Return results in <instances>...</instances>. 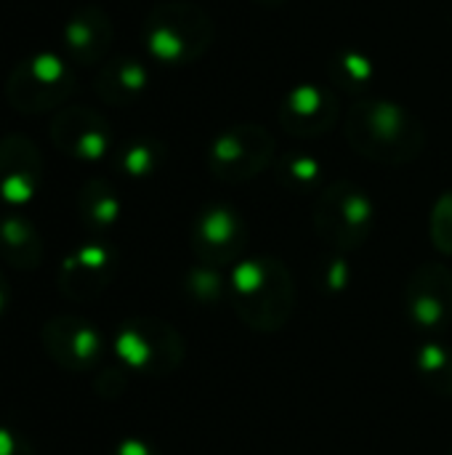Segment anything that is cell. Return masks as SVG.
<instances>
[{"label": "cell", "mask_w": 452, "mask_h": 455, "mask_svg": "<svg viewBox=\"0 0 452 455\" xmlns=\"http://www.w3.org/2000/svg\"><path fill=\"white\" fill-rule=\"evenodd\" d=\"M344 133L357 155L381 165L413 163L426 147L421 117L392 99H362L352 104Z\"/></svg>", "instance_id": "6da1fadb"}, {"label": "cell", "mask_w": 452, "mask_h": 455, "mask_svg": "<svg viewBox=\"0 0 452 455\" xmlns=\"http://www.w3.org/2000/svg\"><path fill=\"white\" fill-rule=\"evenodd\" d=\"M232 304L237 317L258 331L277 333L296 309V285L288 267L277 259H245L232 275Z\"/></svg>", "instance_id": "7a4b0ae2"}, {"label": "cell", "mask_w": 452, "mask_h": 455, "mask_svg": "<svg viewBox=\"0 0 452 455\" xmlns=\"http://www.w3.org/2000/svg\"><path fill=\"white\" fill-rule=\"evenodd\" d=\"M216 37L210 13L189 0L157 3L144 21V48L149 59L165 67L194 64Z\"/></svg>", "instance_id": "3957f363"}, {"label": "cell", "mask_w": 452, "mask_h": 455, "mask_svg": "<svg viewBox=\"0 0 452 455\" xmlns=\"http://www.w3.org/2000/svg\"><path fill=\"white\" fill-rule=\"evenodd\" d=\"M75 91L72 61L56 51L24 56L5 80V99L21 115H43L61 109Z\"/></svg>", "instance_id": "277c9868"}, {"label": "cell", "mask_w": 452, "mask_h": 455, "mask_svg": "<svg viewBox=\"0 0 452 455\" xmlns=\"http://www.w3.org/2000/svg\"><path fill=\"white\" fill-rule=\"evenodd\" d=\"M115 355L123 368L133 373L168 376L184 363L186 344L170 323L160 317H133L117 328Z\"/></svg>", "instance_id": "5b68a950"}, {"label": "cell", "mask_w": 452, "mask_h": 455, "mask_svg": "<svg viewBox=\"0 0 452 455\" xmlns=\"http://www.w3.org/2000/svg\"><path fill=\"white\" fill-rule=\"evenodd\" d=\"M314 232L336 251H357L373 232L376 211L365 189L352 181H336L314 203Z\"/></svg>", "instance_id": "8992f818"}, {"label": "cell", "mask_w": 452, "mask_h": 455, "mask_svg": "<svg viewBox=\"0 0 452 455\" xmlns=\"http://www.w3.org/2000/svg\"><path fill=\"white\" fill-rule=\"evenodd\" d=\"M274 136L256 123H240L221 131L208 149L210 173L226 184H242L266 171L274 160Z\"/></svg>", "instance_id": "52a82bcc"}, {"label": "cell", "mask_w": 452, "mask_h": 455, "mask_svg": "<svg viewBox=\"0 0 452 455\" xmlns=\"http://www.w3.org/2000/svg\"><path fill=\"white\" fill-rule=\"evenodd\" d=\"M40 344L51 363L72 373L93 371L104 355V339L96 325L75 315H56L45 320L40 328Z\"/></svg>", "instance_id": "ba28073f"}, {"label": "cell", "mask_w": 452, "mask_h": 455, "mask_svg": "<svg viewBox=\"0 0 452 455\" xmlns=\"http://www.w3.org/2000/svg\"><path fill=\"white\" fill-rule=\"evenodd\" d=\"M338 117L341 101L336 91L322 83H298L282 96L277 107L280 128L293 139H317L330 133Z\"/></svg>", "instance_id": "9c48e42d"}, {"label": "cell", "mask_w": 452, "mask_h": 455, "mask_svg": "<svg viewBox=\"0 0 452 455\" xmlns=\"http://www.w3.org/2000/svg\"><path fill=\"white\" fill-rule=\"evenodd\" d=\"M248 248V227L229 205H205L192 224V251L205 267H224Z\"/></svg>", "instance_id": "30bf717a"}, {"label": "cell", "mask_w": 452, "mask_h": 455, "mask_svg": "<svg viewBox=\"0 0 452 455\" xmlns=\"http://www.w3.org/2000/svg\"><path fill=\"white\" fill-rule=\"evenodd\" d=\"M405 315L418 331H445L452 323V269L421 264L405 288Z\"/></svg>", "instance_id": "8fae6325"}, {"label": "cell", "mask_w": 452, "mask_h": 455, "mask_svg": "<svg viewBox=\"0 0 452 455\" xmlns=\"http://www.w3.org/2000/svg\"><path fill=\"white\" fill-rule=\"evenodd\" d=\"M51 141L80 163H99L112 149L109 123L91 107H61L51 120Z\"/></svg>", "instance_id": "7c38bea8"}, {"label": "cell", "mask_w": 452, "mask_h": 455, "mask_svg": "<svg viewBox=\"0 0 452 455\" xmlns=\"http://www.w3.org/2000/svg\"><path fill=\"white\" fill-rule=\"evenodd\" d=\"M43 184V155L21 133L0 139V203L21 208L35 200Z\"/></svg>", "instance_id": "4fadbf2b"}, {"label": "cell", "mask_w": 452, "mask_h": 455, "mask_svg": "<svg viewBox=\"0 0 452 455\" xmlns=\"http://www.w3.org/2000/svg\"><path fill=\"white\" fill-rule=\"evenodd\" d=\"M115 253L101 245L91 243L72 251L59 267V293L69 301H93L107 291L115 277Z\"/></svg>", "instance_id": "5bb4252c"}, {"label": "cell", "mask_w": 452, "mask_h": 455, "mask_svg": "<svg viewBox=\"0 0 452 455\" xmlns=\"http://www.w3.org/2000/svg\"><path fill=\"white\" fill-rule=\"evenodd\" d=\"M112 19L99 5H83L67 19L61 29V45L67 51V59L77 67L104 64L112 48Z\"/></svg>", "instance_id": "9a60e30c"}, {"label": "cell", "mask_w": 452, "mask_h": 455, "mask_svg": "<svg viewBox=\"0 0 452 455\" xmlns=\"http://www.w3.org/2000/svg\"><path fill=\"white\" fill-rule=\"evenodd\" d=\"M149 85V67L136 56L107 59L96 75V93L109 107H131Z\"/></svg>", "instance_id": "2e32d148"}, {"label": "cell", "mask_w": 452, "mask_h": 455, "mask_svg": "<svg viewBox=\"0 0 452 455\" xmlns=\"http://www.w3.org/2000/svg\"><path fill=\"white\" fill-rule=\"evenodd\" d=\"M45 245L37 227L21 213L0 216V259L19 272H32L43 264Z\"/></svg>", "instance_id": "e0dca14e"}, {"label": "cell", "mask_w": 452, "mask_h": 455, "mask_svg": "<svg viewBox=\"0 0 452 455\" xmlns=\"http://www.w3.org/2000/svg\"><path fill=\"white\" fill-rule=\"evenodd\" d=\"M123 211L120 195L104 179H88L77 192V213L91 232H104L117 224Z\"/></svg>", "instance_id": "ac0fdd59"}, {"label": "cell", "mask_w": 452, "mask_h": 455, "mask_svg": "<svg viewBox=\"0 0 452 455\" xmlns=\"http://www.w3.org/2000/svg\"><path fill=\"white\" fill-rule=\"evenodd\" d=\"M163 160H165V147L149 136L131 139L117 149V168L131 179H147L157 173Z\"/></svg>", "instance_id": "d6986e66"}, {"label": "cell", "mask_w": 452, "mask_h": 455, "mask_svg": "<svg viewBox=\"0 0 452 455\" xmlns=\"http://www.w3.org/2000/svg\"><path fill=\"white\" fill-rule=\"evenodd\" d=\"M328 75L336 85H341L349 93H360L365 91L373 77H376V64L368 53L362 51H338L330 64H328Z\"/></svg>", "instance_id": "ffe728a7"}, {"label": "cell", "mask_w": 452, "mask_h": 455, "mask_svg": "<svg viewBox=\"0 0 452 455\" xmlns=\"http://www.w3.org/2000/svg\"><path fill=\"white\" fill-rule=\"evenodd\" d=\"M416 371L421 381L440 397H452V349L424 344L416 352Z\"/></svg>", "instance_id": "44dd1931"}, {"label": "cell", "mask_w": 452, "mask_h": 455, "mask_svg": "<svg viewBox=\"0 0 452 455\" xmlns=\"http://www.w3.org/2000/svg\"><path fill=\"white\" fill-rule=\"evenodd\" d=\"M277 179L293 192L314 189L322 181V163L309 152H285L277 160Z\"/></svg>", "instance_id": "7402d4cb"}, {"label": "cell", "mask_w": 452, "mask_h": 455, "mask_svg": "<svg viewBox=\"0 0 452 455\" xmlns=\"http://www.w3.org/2000/svg\"><path fill=\"white\" fill-rule=\"evenodd\" d=\"M429 232H432L434 248L445 256H452V192L437 200V205L432 211Z\"/></svg>", "instance_id": "603a6c76"}, {"label": "cell", "mask_w": 452, "mask_h": 455, "mask_svg": "<svg viewBox=\"0 0 452 455\" xmlns=\"http://www.w3.org/2000/svg\"><path fill=\"white\" fill-rule=\"evenodd\" d=\"M186 288L192 291L194 299H200V301H213V299L221 296V277H218V272H216L213 267H202V269H194V272L189 275Z\"/></svg>", "instance_id": "cb8c5ba5"}, {"label": "cell", "mask_w": 452, "mask_h": 455, "mask_svg": "<svg viewBox=\"0 0 452 455\" xmlns=\"http://www.w3.org/2000/svg\"><path fill=\"white\" fill-rule=\"evenodd\" d=\"M0 455H40V453L35 451V445H32L24 435L13 432V429H8V427H0Z\"/></svg>", "instance_id": "d4e9b609"}, {"label": "cell", "mask_w": 452, "mask_h": 455, "mask_svg": "<svg viewBox=\"0 0 452 455\" xmlns=\"http://www.w3.org/2000/svg\"><path fill=\"white\" fill-rule=\"evenodd\" d=\"M107 455H160V451L144 437H125Z\"/></svg>", "instance_id": "484cf974"}, {"label": "cell", "mask_w": 452, "mask_h": 455, "mask_svg": "<svg viewBox=\"0 0 452 455\" xmlns=\"http://www.w3.org/2000/svg\"><path fill=\"white\" fill-rule=\"evenodd\" d=\"M115 376H117V368H109V371H104V373L96 379V392H99L101 397H109V392H112V397L123 392L125 381H123V376H120L117 381H112Z\"/></svg>", "instance_id": "4316f807"}, {"label": "cell", "mask_w": 452, "mask_h": 455, "mask_svg": "<svg viewBox=\"0 0 452 455\" xmlns=\"http://www.w3.org/2000/svg\"><path fill=\"white\" fill-rule=\"evenodd\" d=\"M8 304H11V288H8V280H5V275L0 269V315L5 312Z\"/></svg>", "instance_id": "83f0119b"}, {"label": "cell", "mask_w": 452, "mask_h": 455, "mask_svg": "<svg viewBox=\"0 0 452 455\" xmlns=\"http://www.w3.org/2000/svg\"><path fill=\"white\" fill-rule=\"evenodd\" d=\"M256 3H261V5H269V8H274V5H282L285 0H256Z\"/></svg>", "instance_id": "f1b7e54d"}, {"label": "cell", "mask_w": 452, "mask_h": 455, "mask_svg": "<svg viewBox=\"0 0 452 455\" xmlns=\"http://www.w3.org/2000/svg\"><path fill=\"white\" fill-rule=\"evenodd\" d=\"M450 455H452V453H450Z\"/></svg>", "instance_id": "f546056e"}]
</instances>
